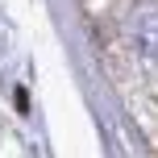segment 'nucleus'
<instances>
[{
    "mask_svg": "<svg viewBox=\"0 0 158 158\" xmlns=\"http://www.w3.org/2000/svg\"><path fill=\"white\" fill-rule=\"evenodd\" d=\"M125 33H129V46H133L137 54L158 58V8H137V13H129Z\"/></svg>",
    "mask_w": 158,
    "mask_h": 158,
    "instance_id": "1",
    "label": "nucleus"
}]
</instances>
